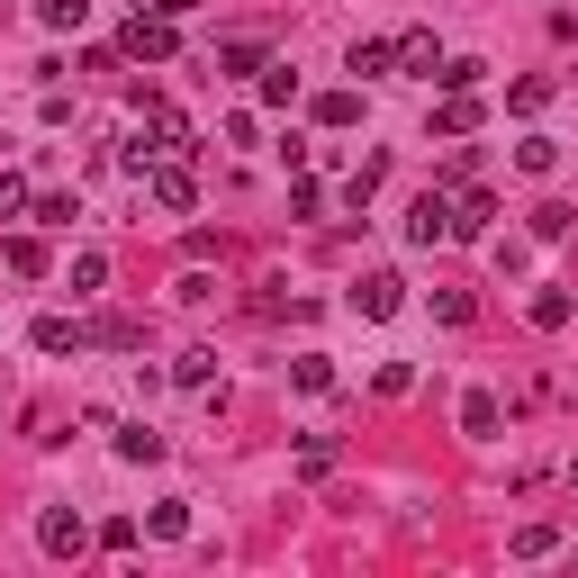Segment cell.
Segmentation results:
<instances>
[{
    "label": "cell",
    "mask_w": 578,
    "mask_h": 578,
    "mask_svg": "<svg viewBox=\"0 0 578 578\" xmlns=\"http://www.w3.org/2000/svg\"><path fill=\"white\" fill-rule=\"evenodd\" d=\"M181 46V28H172V10H136L127 19V54H144V63H163Z\"/></svg>",
    "instance_id": "6da1fadb"
},
{
    "label": "cell",
    "mask_w": 578,
    "mask_h": 578,
    "mask_svg": "<svg viewBox=\"0 0 578 578\" xmlns=\"http://www.w3.org/2000/svg\"><path fill=\"white\" fill-rule=\"evenodd\" d=\"M452 236V199L444 190H425L416 208H407V245H444Z\"/></svg>",
    "instance_id": "7a4b0ae2"
},
{
    "label": "cell",
    "mask_w": 578,
    "mask_h": 578,
    "mask_svg": "<svg viewBox=\"0 0 578 578\" xmlns=\"http://www.w3.org/2000/svg\"><path fill=\"white\" fill-rule=\"evenodd\" d=\"M37 542H46L54 560H72V551H82L91 534H82V516H72V506H46V516H37Z\"/></svg>",
    "instance_id": "3957f363"
},
{
    "label": "cell",
    "mask_w": 578,
    "mask_h": 578,
    "mask_svg": "<svg viewBox=\"0 0 578 578\" xmlns=\"http://www.w3.org/2000/svg\"><path fill=\"white\" fill-rule=\"evenodd\" d=\"M352 308H361V317H398V308H407V280H398V271H371V280L352 289Z\"/></svg>",
    "instance_id": "277c9868"
},
{
    "label": "cell",
    "mask_w": 578,
    "mask_h": 578,
    "mask_svg": "<svg viewBox=\"0 0 578 578\" xmlns=\"http://www.w3.org/2000/svg\"><path fill=\"white\" fill-rule=\"evenodd\" d=\"M497 425H506V416H497V398H488V389H470V398H461V434H470V444H497Z\"/></svg>",
    "instance_id": "5b68a950"
},
{
    "label": "cell",
    "mask_w": 578,
    "mask_h": 578,
    "mask_svg": "<svg viewBox=\"0 0 578 578\" xmlns=\"http://www.w3.org/2000/svg\"><path fill=\"white\" fill-rule=\"evenodd\" d=\"M352 72H361V82H380V72L398 63V46H380V37H352V54H343Z\"/></svg>",
    "instance_id": "8992f818"
},
{
    "label": "cell",
    "mask_w": 578,
    "mask_h": 578,
    "mask_svg": "<svg viewBox=\"0 0 578 578\" xmlns=\"http://www.w3.org/2000/svg\"><path fill=\"white\" fill-rule=\"evenodd\" d=\"M470 127H479V100L470 91H452L444 109H434V136H470Z\"/></svg>",
    "instance_id": "52a82bcc"
},
{
    "label": "cell",
    "mask_w": 578,
    "mask_h": 578,
    "mask_svg": "<svg viewBox=\"0 0 578 578\" xmlns=\"http://www.w3.org/2000/svg\"><path fill=\"white\" fill-rule=\"evenodd\" d=\"M488 217H497V199H488V190H470V199L452 208V236H488Z\"/></svg>",
    "instance_id": "ba28073f"
},
{
    "label": "cell",
    "mask_w": 578,
    "mask_h": 578,
    "mask_svg": "<svg viewBox=\"0 0 578 578\" xmlns=\"http://www.w3.org/2000/svg\"><path fill=\"white\" fill-rule=\"evenodd\" d=\"M398 63H407V72H444V46L416 28V37H398Z\"/></svg>",
    "instance_id": "9c48e42d"
},
{
    "label": "cell",
    "mask_w": 578,
    "mask_h": 578,
    "mask_svg": "<svg viewBox=\"0 0 578 578\" xmlns=\"http://www.w3.org/2000/svg\"><path fill=\"white\" fill-rule=\"evenodd\" d=\"M569 317H578V299H569V289H542V299H534V326H542V335H560Z\"/></svg>",
    "instance_id": "30bf717a"
},
{
    "label": "cell",
    "mask_w": 578,
    "mask_h": 578,
    "mask_svg": "<svg viewBox=\"0 0 578 578\" xmlns=\"http://www.w3.org/2000/svg\"><path fill=\"white\" fill-rule=\"evenodd\" d=\"M37 352H82V326L72 317H37Z\"/></svg>",
    "instance_id": "8fae6325"
},
{
    "label": "cell",
    "mask_w": 578,
    "mask_h": 578,
    "mask_svg": "<svg viewBox=\"0 0 578 578\" xmlns=\"http://www.w3.org/2000/svg\"><path fill=\"white\" fill-rule=\"evenodd\" d=\"M380 181H389V155H361V172H352V181H343V199H352V208H361V199H371V190H380Z\"/></svg>",
    "instance_id": "7c38bea8"
},
{
    "label": "cell",
    "mask_w": 578,
    "mask_h": 578,
    "mask_svg": "<svg viewBox=\"0 0 578 578\" xmlns=\"http://www.w3.org/2000/svg\"><path fill=\"white\" fill-rule=\"evenodd\" d=\"M118 461H163V434H144V425H127V434H118Z\"/></svg>",
    "instance_id": "4fadbf2b"
},
{
    "label": "cell",
    "mask_w": 578,
    "mask_h": 578,
    "mask_svg": "<svg viewBox=\"0 0 578 578\" xmlns=\"http://www.w3.org/2000/svg\"><path fill=\"white\" fill-rule=\"evenodd\" d=\"M289 100H299V72L271 63V72H262V109H289Z\"/></svg>",
    "instance_id": "5bb4252c"
},
{
    "label": "cell",
    "mask_w": 578,
    "mask_h": 578,
    "mask_svg": "<svg viewBox=\"0 0 578 578\" xmlns=\"http://www.w3.org/2000/svg\"><path fill=\"white\" fill-rule=\"evenodd\" d=\"M37 19H46V28H82L91 0H37Z\"/></svg>",
    "instance_id": "9a60e30c"
},
{
    "label": "cell",
    "mask_w": 578,
    "mask_h": 578,
    "mask_svg": "<svg viewBox=\"0 0 578 578\" xmlns=\"http://www.w3.org/2000/svg\"><path fill=\"white\" fill-rule=\"evenodd\" d=\"M317 118H326V127H352V118H361V91H326Z\"/></svg>",
    "instance_id": "2e32d148"
},
{
    "label": "cell",
    "mask_w": 578,
    "mask_h": 578,
    "mask_svg": "<svg viewBox=\"0 0 578 578\" xmlns=\"http://www.w3.org/2000/svg\"><path fill=\"white\" fill-rule=\"evenodd\" d=\"M155 199H163V208H172V217H181V208H190V199H199V190H190V172H155Z\"/></svg>",
    "instance_id": "e0dca14e"
},
{
    "label": "cell",
    "mask_w": 578,
    "mask_h": 578,
    "mask_svg": "<svg viewBox=\"0 0 578 578\" xmlns=\"http://www.w3.org/2000/svg\"><path fill=\"white\" fill-rule=\"evenodd\" d=\"M10 271L37 280V271H46V245H37V236H10Z\"/></svg>",
    "instance_id": "ac0fdd59"
},
{
    "label": "cell",
    "mask_w": 578,
    "mask_h": 578,
    "mask_svg": "<svg viewBox=\"0 0 578 578\" xmlns=\"http://www.w3.org/2000/svg\"><path fill=\"white\" fill-rule=\"evenodd\" d=\"M479 72H488V63H479V54H452V63H444V72H434V82H444V91H470V82H479Z\"/></svg>",
    "instance_id": "d6986e66"
},
{
    "label": "cell",
    "mask_w": 578,
    "mask_h": 578,
    "mask_svg": "<svg viewBox=\"0 0 578 578\" xmlns=\"http://www.w3.org/2000/svg\"><path fill=\"white\" fill-rule=\"evenodd\" d=\"M516 163H525V172H551V163H560V144H551V136H525V144H516Z\"/></svg>",
    "instance_id": "ffe728a7"
},
{
    "label": "cell",
    "mask_w": 578,
    "mask_h": 578,
    "mask_svg": "<svg viewBox=\"0 0 578 578\" xmlns=\"http://www.w3.org/2000/svg\"><path fill=\"white\" fill-rule=\"evenodd\" d=\"M172 380H190V389H208V380H217V352H181V361H172Z\"/></svg>",
    "instance_id": "44dd1931"
},
{
    "label": "cell",
    "mask_w": 578,
    "mask_h": 578,
    "mask_svg": "<svg viewBox=\"0 0 578 578\" xmlns=\"http://www.w3.org/2000/svg\"><path fill=\"white\" fill-rule=\"evenodd\" d=\"M434 317H444V326H470V289H434Z\"/></svg>",
    "instance_id": "7402d4cb"
},
{
    "label": "cell",
    "mask_w": 578,
    "mask_h": 578,
    "mask_svg": "<svg viewBox=\"0 0 578 578\" xmlns=\"http://www.w3.org/2000/svg\"><path fill=\"white\" fill-rule=\"evenodd\" d=\"M289 380H299V389H326L335 371H326V352H299V361H289Z\"/></svg>",
    "instance_id": "603a6c76"
},
{
    "label": "cell",
    "mask_w": 578,
    "mask_h": 578,
    "mask_svg": "<svg viewBox=\"0 0 578 578\" xmlns=\"http://www.w3.org/2000/svg\"><path fill=\"white\" fill-rule=\"evenodd\" d=\"M569 227H578V208H560V199H551V208H534V236H569Z\"/></svg>",
    "instance_id": "cb8c5ba5"
},
{
    "label": "cell",
    "mask_w": 578,
    "mask_h": 578,
    "mask_svg": "<svg viewBox=\"0 0 578 578\" xmlns=\"http://www.w3.org/2000/svg\"><path fill=\"white\" fill-rule=\"evenodd\" d=\"M299 470H308V479H326V470H335V444H326V434H308V452H299Z\"/></svg>",
    "instance_id": "d4e9b609"
},
{
    "label": "cell",
    "mask_w": 578,
    "mask_h": 578,
    "mask_svg": "<svg viewBox=\"0 0 578 578\" xmlns=\"http://www.w3.org/2000/svg\"><path fill=\"white\" fill-rule=\"evenodd\" d=\"M28 208V181H0V217H19Z\"/></svg>",
    "instance_id": "484cf974"
}]
</instances>
